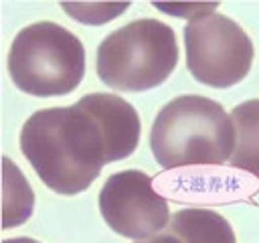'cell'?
<instances>
[{
  "label": "cell",
  "mask_w": 259,
  "mask_h": 243,
  "mask_svg": "<svg viewBox=\"0 0 259 243\" xmlns=\"http://www.w3.org/2000/svg\"><path fill=\"white\" fill-rule=\"evenodd\" d=\"M103 221L127 239H148L168 225V202L142 170L111 174L99 192Z\"/></svg>",
  "instance_id": "8992f818"
},
{
  "label": "cell",
  "mask_w": 259,
  "mask_h": 243,
  "mask_svg": "<svg viewBox=\"0 0 259 243\" xmlns=\"http://www.w3.org/2000/svg\"><path fill=\"white\" fill-rule=\"evenodd\" d=\"M150 148L166 170L223 164L235 150V126L219 101L178 95L158 111L150 130Z\"/></svg>",
  "instance_id": "7a4b0ae2"
},
{
  "label": "cell",
  "mask_w": 259,
  "mask_h": 243,
  "mask_svg": "<svg viewBox=\"0 0 259 243\" xmlns=\"http://www.w3.org/2000/svg\"><path fill=\"white\" fill-rule=\"evenodd\" d=\"M2 243H40V241L30 239V237H16V239H4Z\"/></svg>",
  "instance_id": "30bf717a"
},
{
  "label": "cell",
  "mask_w": 259,
  "mask_h": 243,
  "mask_svg": "<svg viewBox=\"0 0 259 243\" xmlns=\"http://www.w3.org/2000/svg\"><path fill=\"white\" fill-rule=\"evenodd\" d=\"M178 65L174 30L156 18L134 20L109 32L97 47L99 79L117 91H146L162 85Z\"/></svg>",
  "instance_id": "3957f363"
},
{
  "label": "cell",
  "mask_w": 259,
  "mask_h": 243,
  "mask_svg": "<svg viewBox=\"0 0 259 243\" xmlns=\"http://www.w3.org/2000/svg\"><path fill=\"white\" fill-rule=\"evenodd\" d=\"M140 115L113 93H87L69 107L34 111L20 130V152L57 194L87 190L105 164L134 154Z\"/></svg>",
  "instance_id": "6da1fadb"
},
{
  "label": "cell",
  "mask_w": 259,
  "mask_h": 243,
  "mask_svg": "<svg viewBox=\"0 0 259 243\" xmlns=\"http://www.w3.org/2000/svg\"><path fill=\"white\" fill-rule=\"evenodd\" d=\"M166 231L182 243H237L231 223L208 209H184L172 215Z\"/></svg>",
  "instance_id": "52a82bcc"
},
{
  "label": "cell",
  "mask_w": 259,
  "mask_h": 243,
  "mask_svg": "<svg viewBox=\"0 0 259 243\" xmlns=\"http://www.w3.org/2000/svg\"><path fill=\"white\" fill-rule=\"evenodd\" d=\"M136 243H182L174 233H170V231H162V233H158V235H152V237H148V239H138Z\"/></svg>",
  "instance_id": "9c48e42d"
},
{
  "label": "cell",
  "mask_w": 259,
  "mask_h": 243,
  "mask_svg": "<svg viewBox=\"0 0 259 243\" xmlns=\"http://www.w3.org/2000/svg\"><path fill=\"white\" fill-rule=\"evenodd\" d=\"M235 126V150L231 166L259 178V99L239 103L231 111Z\"/></svg>",
  "instance_id": "ba28073f"
},
{
  "label": "cell",
  "mask_w": 259,
  "mask_h": 243,
  "mask_svg": "<svg viewBox=\"0 0 259 243\" xmlns=\"http://www.w3.org/2000/svg\"><path fill=\"white\" fill-rule=\"evenodd\" d=\"M14 85L32 97L71 93L85 75V47L57 22H34L16 32L8 53Z\"/></svg>",
  "instance_id": "277c9868"
},
{
  "label": "cell",
  "mask_w": 259,
  "mask_h": 243,
  "mask_svg": "<svg viewBox=\"0 0 259 243\" xmlns=\"http://www.w3.org/2000/svg\"><path fill=\"white\" fill-rule=\"evenodd\" d=\"M186 65L192 77L210 87H233L253 63V40L229 16L206 12L184 26Z\"/></svg>",
  "instance_id": "5b68a950"
}]
</instances>
